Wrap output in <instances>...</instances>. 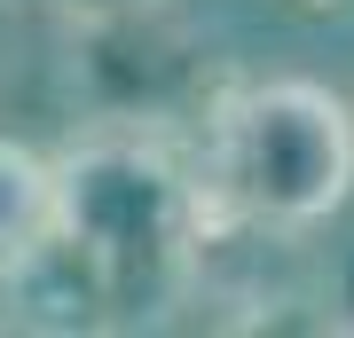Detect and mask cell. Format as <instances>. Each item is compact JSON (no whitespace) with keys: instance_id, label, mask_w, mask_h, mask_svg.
I'll use <instances>...</instances> for the list:
<instances>
[{"instance_id":"cell-1","label":"cell","mask_w":354,"mask_h":338,"mask_svg":"<svg viewBox=\"0 0 354 338\" xmlns=\"http://www.w3.org/2000/svg\"><path fill=\"white\" fill-rule=\"evenodd\" d=\"M48 165H55L48 236L102 283V299L174 291L205 260V244H221L213 205L197 189V158L189 142H174V126L87 118L64 150H48Z\"/></svg>"},{"instance_id":"cell-2","label":"cell","mask_w":354,"mask_h":338,"mask_svg":"<svg viewBox=\"0 0 354 338\" xmlns=\"http://www.w3.org/2000/svg\"><path fill=\"white\" fill-rule=\"evenodd\" d=\"M189 158L221 236H307L354 197V102H339L323 79L221 87L197 111Z\"/></svg>"},{"instance_id":"cell-3","label":"cell","mask_w":354,"mask_h":338,"mask_svg":"<svg viewBox=\"0 0 354 338\" xmlns=\"http://www.w3.org/2000/svg\"><path fill=\"white\" fill-rule=\"evenodd\" d=\"M48 228H55V165H48V150L0 134V276L24 252L48 244Z\"/></svg>"},{"instance_id":"cell-4","label":"cell","mask_w":354,"mask_h":338,"mask_svg":"<svg viewBox=\"0 0 354 338\" xmlns=\"http://www.w3.org/2000/svg\"><path fill=\"white\" fill-rule=\"evenodd\" d=\"M16 55H24V0H0V95L16 79Z\"/></svg>"},{"instance_id":"cell-5","label":"cell","mask_w":354,"mask_h":338,"mask_svg":"<svg viewBox=\"0 0 354 338\" xmlns=\"http://www.w3.org/2000/svg\"><path fill=\"white\" fill-rule=\"evenodd\" d=\"M64 24H95V16H127V8H150V0H48Z\"/></svg>"},{"instance_id":"cell-6","label":"cell","mask_w":354,"mask_h":338,"mask_svg":"<svg viewBox=\"0 0 354 338\" xmlns=\"http://www.w3.org/2000/svg\"><path fill=\"white\" fill-rule=\"evenodd\" d=\"M307 8H346V0H307Z\"/></svg>"},{"instance_id":"cell-7","label":"cell","mask_w":354,"mask_h":338,"mask_svg":"<svg viewBox=\"0 0 354 338\" xmlns=\"http://www.w3.org/2000/svg\"><path fill=\"white\" fill-rule=\"evenodd\" d=\"M346 330H354V323H346Z\"/></svg>"}]
</instances>
